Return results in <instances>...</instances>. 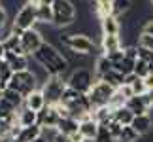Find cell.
I'll use <instances>...</instances> for the list:
<instances>
[{
    "mask_svg": "<svg viewBox=\"0 0 153 142\" xmlns=\"http://www.w3.org/2000/svg\"><path fill=\"white\" fill-rule=\"evenodd\" d=\"M32 59L42 64L51 76H62L64 78V72H66L68 67H70L66 57L62 55V51L59 49L57 46L48 44V42L42 44V47L32 55Z\"/></svg>",
    "mask_w": 153,
    "mask_h": 142,
    "instance_id": "obj_1",
    "label": "cell"
},
{
    "mask_svg": "<svg viewBox=\"0 0 153 142\" xmlns=\"http://www.w3.org/2000/svg\"><path fill=\"white\" fill-rule=\"evenodd\" d=\"M51 8H53V25L57 28H66L76 23L78 10H76L72 0H55Z\"/></svg>",
    "mask_w": 153,
    "mask_h": 142,
    "instance_id": "obj_2",
    "label": "cell"
},
{
    "mask_svg": "<svg viewBox=\"0 0 153 142\" xmlns=\"http://www.w3.org/2000/svg\"><path fill=\"white\" fill-rule=\"evenodd\" d=\"M62 47H68L79 55H91L95 51V42L83 32H68L62 34Z\"/></svg>",
    "mask_w": 153,
    "mask_h": 142,
    "instance_id": "obj_3",
    "label": "cell"
},
{
    "mask_svg": "<svg viewBox=\"0 0 153 142\" xmlns=\"http://www.w3.org/2000/svg\"><path fill=\"white\" fill-rule=\"evenodd\" d=\"M66 87L68 84L62 76H51L40 89H42L44 97H45V102L49 106H57V104H61V99H62L64 91H66Z\"/></svg>",
    "mask_w": 153,
    "mask_h": 142,
    "instance_id": "obj_4",
    "label": "cell"
},
{
    "mask_svg": "<svg viewBox=\"0 0 153 142\" xmlns=\"http://www.w3.org/2000/svg\"><path fill=\"white\" fill-rule=\"evenodd\" d=\"M8 87L10 89L17 91L23 97H28L34 89H40L38 87V81L34 78V74L30 70H23V72H13L11 80L8 81Z\"/></svg>",
    "mask_w": 153,
    "mask_h": 142,
    "instance_id": "obj_5",
    "label": "cell"
},
{
    "mask_svg": "<svg viewBox=\"0 0 153 142\" xmlns=\"http://www.w3.org/2000/svg\"><path fill=\"white\" fill-rule=\"evenodd\" d=\"M95 81H97V76L89 68H76L66 78V84L70 89H76L79 93H89L91 87L95 85Z\"/></svg>",
    "mask_w": 153,
    "mask_h": 142,
    "instance_id": "obj_6",
    "label": "cell"
},
{
    "mask_svg": "<svg viewBox=\"0 0 153 142\" xmlns=\"http://www.w3.org/2000/svg\"><path fill=\"white\" fill-rule=\"evenodd\" d=\"M11 25L15 28H19V31H28V28H34L38 25V15H36V6L32 2H27L21 6L19 10L15 11L13 15V21H11Z\"/></svg>",
    "mask_w": 153,
    "mask_h": 142,
    "instance_id": "obj_7",
    "label": "cell"
},
{
    "mask_svg": "<svg viewBox=\"0 0 153 142\" xmlns=\"http://www.w3.org/2000/svg\"><path fill=\"white\" fill-rule=\"evenodd\" d=\"M114 93H115V89L110 84H106L102 80H97L95 85L91 87V91L87 93V97H89L93 108H100V106H108L110 104V99H111Z\"/></svg>",
    "mask_w": 153,
    "mask_h": 142,
    "instance_id": "obj_8",
    "label": "cell"
},
{
    "mask_svg": "<svg viewBox=\"0 0 153 142\" xmlns=\"http://www.w3.org/2000/svg\"><path fill=\"white\" fill-rule=\"evenodd\" d=\"M44 42H45L44 34L40 32L36 27L28 28V31H23V34H21V47H23V51H25L28 57H32L34 53L42 47Z\"/></svg>",
    "mask_w": 153,
    "mask_h": 142,
    "instance_id": "obj_9",
    "label": "cell"
},
{
    "mask_svg": "<svg viewBox=\"0 0 153 142\" xmlns=\"http://www.w3.org/2000/svg\"><path fill=\"white\" fill-rule=\"evenodd\" d=\"M98 123L93 120V116L91 114H87L85 117H81L79 120V135L85 138V142H95V138H97V135H98Z\"/></svg>",
    "mask_w": 153,
    "mask_h": 142,
    "instance_id": "obj_10",
    "label": "cell"
},
{
    "mask_svg": "<svg viewBox=\"0 0 153 142\" xmlns=\"http://www.w3.org/2000/svg\"><path fill=\"white\" fill-rule=\"evenodd\" d=\"M2 61L8 63V67L13 70V72H23V70H28L30 57L28 55H19V53H15V51H6Z\"/></svg>",
    "mask_w": 153,
    "mask_h": 142,
    "instance_id": "obj_11",
    "label": "cell"
},
{
    "mask_svg": "<svg viewBox=\"0 0 153 142\" xmlns=\"http://www.w3.org/2000/svg\"><path fill=\"white\" fill-rule=\"evenodd\" d=\"M61 121V114H59L57 106H45L44 110L38 112V125L40 127H57Z\"/></svg>",
    "mask_w": 153,
    "mask_h": 142,
    "instance_id": "obj_12",
    "label": "cell"
},
{
    "mask_svg": "<svg viewBox=\"0 0 153 142\" xmlns=\"http://www.w3.org/2000/svg\"><path fill=\"white\" fill-rule=\"evenodd\" d=\"M131 127L136 131L140 137H144V135H148L151 129H153V117L149 114H140V116H134L132 117V123Z\"/></svg>",
    "mask_w": 153,
    "mask_h": 142,
    "instance_id": "obj_13",
    "label": "cell"
},
{
    "mask_svg": "<svg viewBox=\"0 0 153 142\" xmlns=\"http://www.w3.org/2000/svg\"><path fill=\"white\" fill-rule=\"evenodd\" d=\"M125 106H127V108L132 112L134 116H140V114H149V106H148V102H146L144 95H134V97L127 99Z\"/></svg>",
    "mask_w": 153,
    "mask_h": 142,
    "instance_id": "obj_14",
    "label": "cell"
},
{
    "mask_svg": "<svg viewBox=\"0 0 153 142\" xmlns=\"http://www.w3.org/2000/svg\"><path fill=\"white\" fill-rule=\"evenodd\" d=\"M102 53L104 55H111L115 51H121L123 49V42H121V36H111V34H102Z\"/></svg>",
    "mask_w": 153,
    "mask_h": 142,
    "instance_id": "obj_15",
    "label": "cell"
},
{
    "mask_svg": "<svg viewBox=\"0 0 153 142\" xmlns=\"http://www.w3.org/2000/svg\"><path fill=\"white\" fill-rule=\"evenodd\" d=\"M38 123V112H34L27 106H21L17 110V125L19 127H30Z\"/></svg>",
    "mask_w": 153,
    "mask_h": 142,
    "instance_id": "obj_16",
    "label": "cell"
},
{
    "mask_svg": "<svg viewBox=\"0 0 153 142\" xmlns=\"http://www.w3.org/2000/svg\"><path fill=\"white\" fill-rule=\"evenodd\" d=\"M25 106L30 108V110H34V112L44 110L45 106H48V102H45V97H44L42 89H34L28 97H25Z\"/></svg>",
    "mask_w": 153,
    "mask_h": 142,
    "instance_id": "obj_17",
    "label": "cell"
},
{
    "mask_svg": "<svg viewBox=\"0 0 153 142\" xmlns=\"http://www.w3.org/2000/svg\"><path fill=\"white\" fill-rule=\"evenodd\" d=\"M57 129H59V133L66 135V137H72V135L78 133V129H79V120H76V117H72V116L61 117V121H59Z\"/></svg>",
    "mask_w": 153,
    "mask_h": 142,
    "instance_id": "obj_18",
    "label": "cell"
},
{
    "mask_svg": "<svg viewBox=\"0 0 153 142\" xmlns=\"http://www.w3.org/2000/svg\"><path fill=\"white\" fill-rule=\"evenodd\" d=\"M100 28H102V34H111V36H117L121 32V23L115 15H108L100 19Z\"/></svg>",
    "mask_w": 153,
    "mask_h": 142,
    "instance_id": "obj_19",
    "label": "cell"
},
{
    "mask_svg": "<svg viewBox=\"0 0 153 142\" xmlns=\"http://www.w3.org/2000/svg\"><path fill=\"white\" fill-rule=\"evenodd\" d=\"M132 117H134V114L127 108V106H119V108H114V110H111V120L117 121L119 125H131V123H132Z\"/></svg>",
    "mask_w": 153,
    "mask_h": 142,
    "instance_id": "obj_20",
    "label": "cell"
},
{
    "mask_svg": "<svg viewBox=\"0 0 153 142\" xmlns=\"http://www.w3.org/2000/svg\"><path fill=\"white\" fill-rule=\"evenodd\" d=\"M40 137H42V127L38 125H30V127H21V131H19V138L21 142H34V140H38Z\"/></svg>",
    "mask_w": 153,
    "mask_h": 142,
    "instance_id": "obj_21",
    "label": "cell"
},
{
    "mask_svg": "<svg viewBox=\"0 0 153 142\" xmlns=\"http://www.w3.org/2000/svg\"><path fill=\"white\" fill-rule=\"evenodd\" d=\"M97 80H102V81H106V84H110L114 89H119V87L125 84V76H123L121 72H117L115 68H111L110 72H106L104 76H100V78H97Z\"/></svg>",
    "mask_w": 153,
    "mask_h": 142,
    "instance_id": "obj_22",
    "label": "cell"
},
{
    "mask_svg": "<svg viewBox=\"0 0 153 142\" xmlns=\"http://www.w3.org/2000/svg\"><path fill=\"white\" fill-rule=\"evenodd\" d=\"M93 120H95L98 125H108L111 121V108L110 106H100V108H93L91 112Z\"/></svg>",
    "mask_w": 153,
    "mask_h": 142,
    "instance_id": "obj_23",
    "label": "cell"
},
{
    "mask_svg": "<svg viewBox=\"0 0 153 142\" xmlns=\"http://www.w3.org/2000/svg\"><path fill=\"white\" fill-rule=\"evenodd\" d=\"M0 97L6 99L8 102H11L17 110H19L21 106H25V97H23V95H19L17 91H13V89H10V87H6V89L0 93Z\"/></svg>",
    "mask_w": 153,
    "mask_h": 142,
    "instance_id": "obj_24",
    "label": "cell"
},
{
    "mask_svg": "<svg viewBox=\"0 0 153 142\" xmlns=\"http://www.w3.org/2000/svg\"><path fill=\"white\" fill-rule=\"evenodd\" d=\"M111 68H114V64H111L110 57L104 55V53L95 61V76H97V78H100V76H104L106 72H110Z\"/></svg>",
    "mask_w": 153,
    "mask_h": 142,
    "instance_id": "obj_25",
    "label": "cell"
},
{
    "mask_svg": "<svg viewBox=\"0 0 153 142\" xmlns=\"http://www.w3.org/2000/svg\"><path fill=\"white\" fill-rule=\"evenodd\" d=\"M36 15L40 25H53V8L51 6H36Z\"/></svg>",
    "mask_w": 153,
    "mask_h": 142,
    "instance_id": "obj_26",
    "label": "cell"
},
{
    "mask_svg": "<svg viewBox=\"0 0 153 142\" xmlns=\"http://www.w3.org/2000/svg\"><path fill=\"white\" fill-rule=\"evenodd\" d=\"M132 8V0H111V11L115 17L128 13Z\"/></svg>",
    "mask_w": 153,
    "mask_h": 142,
    "instance_id": "obj_27",
    "label": "cell"
},
{
    "mask_svg": "<svg viewBox=\"0 0 153 142\" xmlns=\"http://www.w3.org/2000/svg\"><path fill=\"white\" fill-rule=\"evenodd\" d=\"M138 138H140V135L131 125H123L119 137H117V142H136Z\"/></svg>",
    "mask_w": 153,
    "mask_h": 142,
    "instance_id": "obj_28",
    "label": "cell"
},
{
    "mask_svg": "<svg viewBox=\"0 0 153 142\" xmlns=\"http://www.w3.org/2000/svg\"><path fill=\"white\" fill-rule=\"evenodd\" d=\"M17 116V108L11 102H8L6 99L0 97V120H6V117H13Z\"/></svg>",
    "mask_w": 153,
    "mask_h": 142,
    "instance_id": "obj_29",
    "label": "cell"
},
{
    "mask_svg": "<svg viewBox=\"0 0 153 142\" xmlns=\"http://www.w3.org/2000/svg\"><path fill=\"white\" fill-rule=\"evenodd\" d=\"M95 142H117V140H115L114 135L110 133L108 125H100V127H98V135H97Z\"/></svg>",
    "mask_w": 153,
    "mask_h": 142,
    "instance_id": "obj_30",
    "label": "cell"
},
{
    "mask_svg": "<svg viewBox=\"0 0 153 142\" xmlns=\"http://www.w3.org/2000/svg\"><path fill=\"white\" fill-rule=\"evenodd\" d=\"M134 74L138 78H146L149 74V63L142 61V59H136V64H134Z\"/></svg>",
    "mask_w": 153,
    "mask_h": 142,
    "instance_id": "obj_31",
    "label": "cell"
},
{
    "mask_svg": "<svg viewBox=\"0 0 153 142\" xmlns=\"http://www.w3.org/2000/svg\"><path fill=\"white\" fill-rule=\"evenodd\" d=\"M11 76H13V70L8 67V63L0 61V80H2L6 85H8V81L11 80Z\"/></svg>",
    "mask_w": 153,
    "mask_h": 142,
    "instance_id": "obj_32",
    "label": "cell"
},
{
    "mask_svg": "<svg viewBox=\"0 0 153 142\" xmlns=\"http://www.w3.org/2000/svg\"><path fill=\"white\" fill-rule=\"evenodd\" d=\"M138 46H140V47H146V49H149V51H153V36L140 32V36H138Z\"/></svg>",
    "mask_w": 153,
    "mask_h": 142,
    "instance_id": "obj_33",
    "label": "cell"
},
{
    "mask_svg": "<svg viewBox=\"0 0 153 142\" xmlns=\"http://www.w3.org/2000/svg\"><path fill=\"white\" fill-rule=\"evenodd\" d=\"M119 91H121V95L125 99H131V97H134V93H132V87L128 85V84H123L121 87H119Z\"/></svg>",
    "mask_w": 153,
    "mask_h": 142,
    "instance_id": "obj_34",
    "label": "cell"
},
{
    "mask_svg": "<svg viewBox=\"0 0 153 142\" xmlns=\"http://www.w3.org/2000/svg\"><path fill=\"white\" fill-rule=\"evenodd\" d=\"M8 25V11H6L4 6H0V31Z\"/></svg>",
    "mask_w": 153,
    "mask_h": 142,
    "instance_id": "obj_35",
    "label": "cell"
},
{
    "mask_svg": "<svg viewBox=\"0 0 153 142\" xmlns=\"http://www.w3.org/2000/svg\"><path fill=\"white\" fill-rule=\"evenodd\" d=\"M140 32H144V34H149V36H153V19H148V21H146Z\"/></svg>",
    "mask_w": 153,
    "mask_h": 142,
    "instance_id": "obj_36",
    "label": "cell"
},
{
    "mask_svg": "<svg viewBox=\"0 0 153 142\" xmlns=\"http://www.w3.org/2000/svg\"><path fill=\"white\" fill-rule=\"evenodd\" d=\"M28 2H32L34 6H51L55 0H28Z\"/></svg>",
    "mask_w": 153,
    "mask_h": 142,
    "instance_id": "obj_37",
    "label": "cell"
},
{
    "mask_svg": "<svg viewBox=\"0 0 153 142\" xmlns=\"http://www.w3.org/2000/svg\"><path fill=\"white\" fill-rule=\"evenodd\" d=\"M144 81H146V87H148V89H153V72H149L148 76H146Z\"/></svg>",
    "mask_w": 153,
    "mask_h": 142,
    "instance_id": "obj_38",
    "label": "cell"
},
{
    "mask_svg": "<svg viewBox=\"0 0 153 142\" xmlns=\"http://www.w3.org/2000/svg\"><path fill=\"white\" fill-rule=\"evenodd\" d=\"M53 142H72V138H70V137H66V135H62V133H59Z\"/></svg>",
    "mask_w": 153,
    "mask_h": 142,
    "instance_id": "obj_39",
    "label": "cell"
},
{
    "mask_svg": "<svg viewBox=\"0 0 153 142\" xmlns=\"http://www.w3.org/2000/svg\"><path fill=\"white\" fill-rule=\"evenodd\" d=\"M4 53H6V49H4V44H2V40H0V61L4 59Z\"/></svg>",
    "mask_w": 153,
    "mask_h": 142,
    "instance_id": "obj_40",
    "label": "cell"
},
{
    "mask_svg": "<svg viewBox=\"0 0 153 142\" xmlns=\"http://www.w3.org/2000/svg\"><path fill=\"white\" fill-rule=\"evenodd\" d=\"M6 142H21L19 138H11V140H6Z\"/></svg>",
    "mask_w": 153,
    "mask_h": 142,
    "instance_id": "obj_41",
    "label": "cell"
},
{
    "mask_svg": "<svg viewBox=\"0 0 153 142\" xmlns=\"http://www.w3.org/2000/svg\"><path fill=\"white\" fill-rule=\"evenodd\" d=\"M34 142H48V140H44V138H42V137H40V138H38V140H34Z\"/></svg>",
    "mask_w": 153,
    "mask_h": 142,
    "instance_id": "obj_42",
    "label": "cell"
},
{
    "mask_svg": "<svg viewBox=\"0 0 153 142\" xmlns=\"http://www.w3.org/2000/svg\"><path fill=\"white\" fill-rule=\"evenodd\" d=\"M97 2H111V0H97Z\"/></svg>",
    "mask_w": 153,
    "mask_h": 142,
    "instance_id": "obj_43",
    "label": "cell"
},
{
    "mask_svg": "<svg viewBox=\"0 0 153 142\" xmlns=\"http://www.w3.org/2000/svg\"><path fill=\"white\" fill-rule=\"evenodd\" d=\"M0 142H2V138H0Z\"/></svg>",
    "mask_w": 153,
    "mask_h": 142,
    "instance_id": "obj_44",
    "label": "cell"
}]
</instances>
